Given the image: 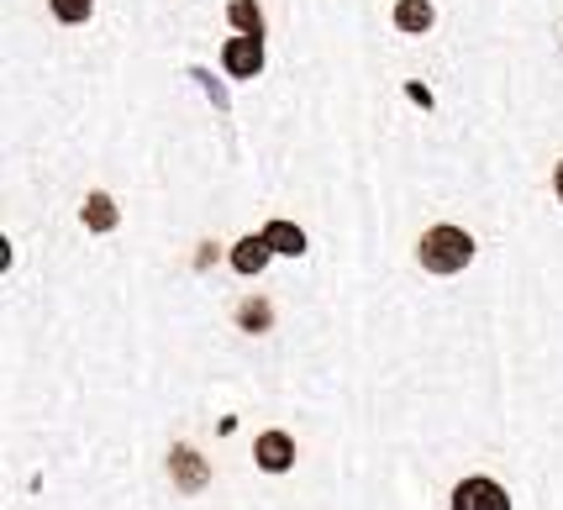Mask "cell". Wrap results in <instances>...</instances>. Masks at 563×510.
Masks as SVG:
<instances>
[{
	"mask_svg": "<svg viewBox=\"0 0 563 510\" xmlns=\"http://www.w3.org/2000/svg\"><path fill=\"white\" fill-rule=\"evenodd\" d=\"M453 510H511V500H506V489L495 485V479L474 474V479H464V485L453 489Z\"/></svg>",
	"mask_w": 563,
	"mask_h": 510,
	"instance_id": "3",
	"label": "cell"
},
{
	"mask_svg": "<svg viewBox=\"0 0 563 510\" xmlns=\"http://www.w3.org/2000/svg\"><path fill=\"white\" fill-rule=\"evenodd\" d=\"M227 16H232V26H238V32L264 37V16H258V5H253V0H232V5H227Z\"/></svg>",
	"mask_w": 563,
	"mask_h": 510,
	"instance_id": "9",
	"label": "cell"
},
{
	"mask_svg": "<svg viewBox=\"0 0 563 510\" xmlns=\"http://www.w3.org/2000/svg\"><path fill=\"white\" fill-rule=\"evenodd\" d=\"M243 326H269V306H243Z\"/></svg>",
	"mask_w": 563,
	"mask_h": 510,
	"instance_id": "11",
	"label": "cell"
},
{
	"mask_svg": "<svg viewBox=\"0 0 563 510\" xmlns=\"http://www.w3.org/2000/svg\"><path fill=\"white\" fill-rule=\"evenodd\" d=\"M85 226H90V232H111V226H117L111 195H90V200H85Z\"/></svg>",
	"mask_w": 563,
	"mask_h": 510,
	"instance_id": "8",
	"label": "cell"
},
{
	"mask_svg": "<svg viewBox=\"0 0 563 510\" xmlns=\"http://www.w3.org/2000/svg\"><path fill=\"white\" fill-rule=\"evenodd\" d=\"M395 26H400V32H427V26H432V5H427V0H400V5H395Z\"/></svg>",
	"mask_w": 563,
	"mask_h": 510,
	"instance_id": "7",
	"label": "cell"
},
{
	"mask_svg": "<svg viewBox=\"0 0 563 510\" xmlns=\"http://www.w3.org/2000/svg\"><path fill=\"white\" fill-rule=\"evenodd\" d=\"M269 237H264V232H258V237H243V243L232 247V268H238V274H258V268L269 264Z\"/></svg>",
	"mask_w": 563,
	"mask_h": 510,
	"instance_id": "5",
	"label": "cell"
},
{
	"mask_svg": "<svg viewBox=\"0 0 563 510\" xmlns=\"http://www.w3.org/2000/svg\"><path fill=\"white\" fill-rule=\"evenodd\" d=\"M90 11H96V0H53V16H58V22H69V26H79Z\"/></svg>",
	"mask_w": 563,
	"mask_h": 510,
	"instance_id": "10",
	"label": "cell"
},
{
	"mask_svg": "<svg viewBox=\"0 0 563 510\" xmlns=\"http://www.w3.org/2000/svg\"><path fill=\"white\" fill-rule=\"evenodd\" d=\"M253 453H258V468H269V474H285V468L295 463V442L285 437V432H264Z\"/></svg>",
	"mask_w": 563,
	"mask_h": 510,
	"instance_id": "4",
	"label": "cell"
},
{
	"mask_svg": "<svg viewBox=\"0 0 563 510\" xmlns=\"http://www.w3.org/2000/svg\"><path fill=\"white\" fill-rule=\"evenodd\" d=\"M264 237H269L274 253H290V258L306 253V232H300L295 221H269V226H264Z\"/></svg>",
	"mask_w": 563,
	"mask_h": 510,
	"instance_id": "6",
	"label": "cell"
},
{
	"mask_svg": "<svg viewBox=\"0 0 563 510\" xmlns=\"http://www.w3.org/2000/svg\"><path fill=\"white\" fill-rule=\"evenodd\" d=\"M553 195H559V200H563V164H559V169H553Z\"/></svg>",
	"mask_w": 563,
	"mask_h": 510,
	"instance_id": "12",
	"label": "cell"
},
{
	"mask_svg": "<svg viewBox=\"0 0 563 510\" xmlns=\"http://www.w3.org/2000/svg\"><path fill=\"white\" fill-rule=\"evenodd\" d=\"M417 258L427 274H459L474 258V237H468L464 226H432V232H421Z\"/></svg>",
	"mask_w": 563,
	"mask_h": 510,
	"instance_id": "1",
	"label": "cell"
},
{
	"mask_svg": "<svg viewBox=\"0 0 563 510\" xmlns=\"http://www.w3.org/2000/svg\"><path fill=\"white\" fill-rule=\"evenodd\" d=\"M221 69L232 74V79H253V74L264 69V37H253V32L232 37V43L221 48Z\"/></svg>",
	"mask_w": 563,
	"mask_h": 510,
	"instance_id": "2",
	"label": "cell"
}]
</instances>
